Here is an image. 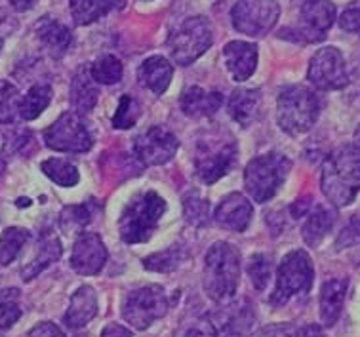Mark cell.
Listing matches in <instances>:
<instances>
[{"label": "cell", "instance_id": "6da1fadb", "mask_svg": "<svg viewBox=\"0 0 360 337\" xmlns=\"http://www.w3.org/2000/svg\"><path fill=\"white\" fill-rule=\"evenodd\" d=\"M360 191V147L341 145L322 166V193L334 206H349Z\"/></svg>", "mask_w": 360, "mask_h": 337}, {"label": "cell", "instance_id": "7a4b0ae2", "mask_svg": "<svg viewBox=\"0 0 360 337\" xmlns=\"http://www.w3.org/2000/svg\"><path fill=\"white\" fill-rule=\"evenodd\" d=\"M240 282V252L229 242H216L204 261V292L216 303H229Z\"/></svg>", "mask_w": 360, "mask_h": 337}, {"label": "cell", "instance_id": "3957f363", "mask_svg": "<svg viewBox=\"0 0 360 337\" xmlns=\"http://www.w3.org/2000/svg\"><path fill=\"white\" fill-rule=\"evenodd\" d=\"M321 99L305 86H288L276 101V118L281 128L290 136L307 134L319 120Z\"/></svg>", "mask_w": 360, "mask_h": 337}, {"label": "cell", "instance_id": "277c9868", "mask_svg": "<svg viewBox=\"0 0 360 337\" xmlns=\"http://www.w3.org/2000/svg\"><path fill=\"white\" fill-rule=\"evenodd\" d=\"M166 212V201L155 191L143 193L128 204L118 221L120 239L126 244H141L151 239L157 231L158 221Z\"/></svg>", "mask_w": 360, "mask_h": 337}, {"label": "cell", "instance_id": "5b68a950", "mask_svg": "<svg viewBox=\"0 0 360 337\" xmlns=\"http://www.w3.org/2000/svg\"><path fill=\"white\" fill-rule=\"evenodd\" d=\"M290 170L292 160L281 153L256 156L244 170V187L257 204H265L276 195L282 183L286 182Z\"/></svg>", "mask_w": 360, "mask_h": 337}, {"label": "cell", "instance_id": "8992f818", "mask_svg": "<svg viewBox=\"0 0 360 337\" xmlns=\"http://www.w3.org/2000/svg\"><path fill=\"white\" fill-rule=\"evenodd\" d=\"M314 267L307 252L294 250L282 260L276 272V288L271 295V303L284 305L295 295H307L313 288Z\"/></svg>", "mask_w": 360, "mask_h": 337}, {"label": "cell", "instance_id": "52a82bcc", "mask_svg": "<svg viewBox=\"0 0 360 337\" xmlns=\"http://www.w3.org/2000/svg\"><path fill=\"white\" fill-rule=\"evenodd\" d=\"M236 158V143L233 137L223 134L200 137L197 143V156H195V172L198 179L206 185L216 183L219 177L227 174Z\"/></svg>", "mask_w": 360, "mask_h": 337}, {"label": "cell", "instance_id": "ba28073f", "mask_svg": "<svg viewBox=\"0 0 360 337\" xmlns=\"http://www.w3.org/2000/svg\"><path fill=\"white\" fill-rule=\"evenodd\" d=\"M214 42V29L204 15L187 18L168 40V48L177 65L189 67Z\"/></svg>", "mask_w": 360, "mask_h": 337}, {"label": "cell", "instance_id": "9c48e42d", "mask_svg": "<svg viewBox=\"0 0 360 337\" xmlns=\"http://www.w3.org/2000/svg\"><path fill=\"white\" fill-rule=\"evenodd\" d=\"M168 312V298L162 286H143L126 298L122 317L131 328L147 330L153 322H157Z\"/></svg>", "mask_w": 360, "mask_h": 337}, {"label": "cell", "instance_id": "30bf717a", "mask_svg": "<svg viewBox=\"0 0 360 337\" xmlns=\"http://www.w3.org/2000/svg\"><path fill=\"white\" fill-rule=\"evenodd\" d=\"M281 15L278 0H236L231 21L238 33L248 37L267 34Z\"/></svg>", "mask_w": 360, "mask_h": 337}, {"label": "cell", "instance_id": "8fae6325", "mask_svg": "<svg viewBox=\"0 0 360 337\" xmlns=\"http://www.w3.org/2000/svg\"><path fill=\"white\" fill-rule=\"evenodd\" d=\"M44 143L59 153H86L92 149L94 136L82 117L75 110H69L44 130Z\"/></svg>", "mask_w": 360, "mask_h": 337}, {"label": "cell", "instance_id": "7c38bea8", "mask_svg": "<svg viewBox=\"0 0 360 337\" xmlns=\"http://www.w3.org/2000/svg\"><path fill=\"white\" fill-rule=\"evenodd\" d=\"M307 77L319 90H341L349 84L343 56L334 46H326L314 53L309 63Z\"/></svg>", "mask_w": 360, "mask_h": 337}, {"label": "cell", "instance_id": "4fadbf2b", "mask_svg": "<svg viewBox=\"0 0 360 337\" xmlns=\"http://www.w3.org/2000/svg\"><path fill=\"white\" fill-rule=\"evenodd\" d=\"M179 149V141L172 132L153 126L134 141V155L145 166H162L170 163Z\"/></svg>", "mask_w": 360, "mask_h": 337}, {"label": "cell", "instance_id": "5bb4252c", "mask_svg": "<svg viewBox=\"0 0 360 337\" xmlns=\"http://www.w3.org/2000/svg\"><path fill=\"white\" fill-rule=\"evenodd\" d=\"M107 248L98 233L82 231L80 236L75 240L71 253V269L82 276H94L101 272L107 263Z\"/></svg>", "mask_w": 360, "mask_h": 337}, {"label": "cell", "instance_id": "9a60e30c", "mask_svg": "<svg viewBox=\"0 0 360 337\" xmlns=\"http://www.w3.org/2000/svg\"><path fill=\"white\" fill-rule=\"evenodd\" d=\"M335 21V6L330 0H305L300 10V31L307 42H321Z\"/></svg>", "mask_w": 360, "mask_h": 337}, {"label": "cell", "instance_id": "2e32d148", "mask_svg": "<svg viewBox=\"0 0 360 337\" xmlns=\"http://www.w3.org/2000/svg\"><path fill=\"white\" fill-rule=\"evenodd\" d=\"M252 214H254L252 202L240 193H231L219 202L214 217L219 227L233 231V233H243L248 229Z\"/></svg>", "mask_w": 360, "mask_h": 337}, {"label": "cell", "instance_id": "e0dca14e", "mask_svg": "<svg viewBox=\"0 0 360 337\" xmlns=\"http://www.w3.org/2000/svg\"><path fill=\"white\" fill-rule=\"evenodd\" d=\"M223 58L227 71L236 82L248 80L257 65V46L244 42V40H231L223 48Z\"/></svg>", "mask_w": 360, "mask_h": 337}, {"label": "cell", "instance_id": "ac0fdd59", "mask_svg": "<svg viewBox=\"0 0 360 337\" xmlns=\"http://www.w3.org/2000/svg\"><path fill=\"white\" fill-rule=\"evenodd\" d=\"M223 96L219 91H206L200 86H189L179 98V107L191 118L216 115L221 109Z\"/></svg>", "mask_w": 360, "mask_h": 337}, {"label": "cell", "instance_id": "d6986e66", "mask_svg": "<svg viewBox=\"0 0 360 337\" xmlns=\"http://www.w3.org/2000/svg\"><path fill=\"white\" fill-rule=\"evenodd\" d=\"M172 77H174V67L162 56H153V58L145 59L138 69V78L141 86L151 90L155 96H162L164 91L168 90Z\"/></svg>", "mask_w": 360, "mask_h": 337}, {"label": "cell", "instance_id": "ffe728a7", "mask_svg": "<svg viewBox=\"0 0 360 337\" xmlns=\"http://www.w3.org/2000/svg\"><path fill=\"white\" fill-rule=\"evenodd\" d=\"M96 314H98V295L92 286H80L79 290L72 293L71 305L65 314V324L71 330H80Z\"/></svg>", "mask_w": 360, "mask_h": 337}, {"label": "cell", "instance_id": "44dd1931", "mask_svg": "<svg viewBox=\"0 0 360 337\" xmlns=\"http://www.w3.org/2000/svg\"><path fill=\"white\" fill-rule=\"evenodd\" d=\"M347 279H330L321 288V320L326 328L338 322L343 309V301L347 295Z\"/></svg>", "mask_w": 360, "mask_h": 337}, {"label": "cell", "instance_id": "7402d4cb", "mask_svg": "<svg viewBox=\"0 0 360 337\" xmlns=\"http://www.w3.org/2000/svg\"><path fill=\"white\" fill-rule=\"evenodd\" d=\"M227 109L235 122L248 128L252 122H256L259 109H262V91L248 90V88L235 90L227 101Z\"/></svg>", "mask_w": 360, "mask_h": 337}, {"label": "cell", "instance_id": "603a6c76", "mask_svg": "<svg viewBox=\"0 0 360 337\" xmlns=\"http://www.w3.org/2000/svg\"><path fill=\"white\" fill-rule=\"evenodd\" d=\"M34 31L39 34L40 42L46 46V50L53 58H63L67 50L71 48L72 34L69 27L63 25L61 21L53 20V18H42L34 27Z\"/></svg>", "mask_w": 360, "mask_h": 337}, {"label": "cell", "instance_id": "cb8c5ba5", "mask_svg": "<svg viewBox=\"0 0 360 337\" xmlns=\"http://www.w3.org/2000/svg\"><path fill=\"white\" fill-rule=\"evenodd\" d=\"M99 88L88 67H80L71 82V105L77 115H86L98 103Z\"/></svg>", "mask_w": 360, "mask_h": 337}, {"label": "cell", "instance_id": "d4e9b609", "mask_svg": "<svg viewBox=\"0 0 360 337\" xmlns=\"http://www.w3.org/2000/svg\"><path fill=\"white\" fill-rule=\"evenodd\" d=\"M61 252H63V248H61V242H59L58 236L52 233L44 234V239H40L39 250H37V255L33 257V261L27 267H23V271H21L23 280L29 282V280L37 279L48 265H52L53 261H58L61 257Z\"/></svg>", "mask_w": 360, "mask_h": 337}, {"label": "cell", "instance_id": "484cf974", "mask_svg": "<svg viewBox=\"0 0 360 337\" xmlns=\"http://www.w3.org/2000/svg\"><path fill=\"white\" fill-rule=\"evenodd\" d=\"M334 227V214L324 206H316L307 215V220L302 227V236L305 244L311 248H316L321 244L324 236H326Z\"/></svg>", "mask_w": 360, "mask_h": 337}, {"label": "cell", "instance_id": "4316f807", "mask_svg": "<svg viewBox=\"0 0 360 337\" xmlns=\"http://www.w3.org/2000/svg\"><path fill=\"white\" fill-rule=\"evenodd\" d=\"M120 0H69L71 15L75 23L79 25H90L105 13H109L112 8L118 6Z\"/></svg>", "mask_w": 360, "mask_h": 337}, {"label": "cell", "instance_id": "83f0119b", "mask_svg": "<svg viewBox=\"0 0 360 337\" xmlns=\"http://www.w3.org/2000/svg\"><path fill=\"white\" fill-rule=\"evenodd\" d=\"M52 88L48 84H34L20 101V117L23 120H34L52 101Z\"/></svg>", "mask_w": 360, "mask_h": 337}, {"label": "cell", "instance_id": "f1b7e54d", "mask_svg": "<svg viewBox=\"0 0 360 337\" xmlns=\"http://www.w3.org/2000/svg\"><path fill=\"white\" fill-rule=\"evenodd\" d=\"M96 210H98V206L94 204V201L84 202V204H77V206H67L61 212V217H59L61 231H65V233L82 231L92 221Z\"/></svg>", "mask_w": 360, "mask_h": 337}, {"label": "cell", "instance_id": "f546056e", "mask_svg": "<svg viewBox=\"0 0 360 337\" xmlns=\"http://www.w3.org/2000/svg\"><path fill=\"white\" fill-rule=\"evenodd\" d=\"M31 239V233L27 229L21 227H10L6 229L2 236H0V265H10L18 253L21 252V248L25 246Z\"/></svg>", "mask_w": 360, "mask_h": 337}, {"label": "cell", "instance_id": "4dcf8cb0", "mask_svg": "<svg viewBox=\"0 0 360 337\" xmlns=\"http://www.w3.org/2000/svg\"><path fill=\"white\" fill-rule=\"evenodd\" d=\"M40 168L53 183H58L59 187H75L80 179L77 166H72L63 158H48L40 164Z\"/></svg>", "mask_w": 360, "mask_h": 337}, {"label": "cell", "instance_id": "1f68e13d", "mask_svg": "<svg viewBox=\"0 0 360 337\" xmlns=\"http://www.w3.org/2000/svg\"><path fill=\"white\" fill-rule=\"evenodd\" d=\"M88 69H90V75L98 84H117V82H120L122 72H124L120 59L111 56V53L96 59Z\"/></svg>", "mask_w": 360, "mask_h": 337}, {"label": "cell", "instance_id": "d6a6232c", "mask_svg": "<svg viewBox=\"0 0 360 337\" xmlns=\"http://www.w3.org/2000/svg\"><path fill=\"white\" fill-rule=\"evenodd\" d=\"M20 318V290L15 288L0 290V331L10 330Z\"/></svg>", "mask_w": 360, "mask_h": 337}, {"label": "cell", "instance_id": "836d02e7", "mask_svg": "<svg viewBox=\"0 0 360 337\" xmlns=\"http://www.w3.org/2000/svg\"><path fill=\"white\" fill-rule=\"evenodd\" d=\"M185 260V250L179 246H172L164 252H157L149 255L143 261V265L147 271L155 272H172L176 271L177 267L181 265Z\"/></svg>", "mask_w": 360, "mask_h": 337}, {"label": "cell", "instance_id": "e575fe53", "mask_svg": "<svg viewBox=\"0 0 360 337\" xmlns=\"http://www.w3.org/2000/svg\"><path fill=\"white\" fill-rule=\"evenodd\" d=\"M184 215L193 227H204L210 221V202L197 191H191L184 196Z\"/></svg>", "mask_w": 360, "mask_h": 337}, {"label": "cell", "instance_id": "d590c367", "mask_svg": "<svg viewBox=\"0 0 360 337\" xmlns=\"http://www.w3.org/2000/svg\"><path fill=\"white\" fill-rule=\"evenodd\" d=\"M252 326H254V314L250 307H236V311L223 322V337H248Z\"/></svg>", "mask_w": 360, "mask_h": 337}, {"label": "cell", "instance_id": "8d00e7d4", "mask_svg": "<svg viewBox=\"0 0 360 337\" xmlns=\"http://www.w3.org/2000/svg\"><path fill=\"white\" fill-rule=\"evenodd\" d=\"M20 90L13 84L0 80V124H12L20 115Z\"/></svg>", "mask_w": 360, "mask_h": 337}, {"label": "cell", "instance_id": "74e56055", "mask_svg": "<svg viewBox=\"0 0 360 337\" xmlns=\"http://www.w3.org/2000/svg\"><path fill=\"white\" fill-rule=\"evenodd\" d=\"M139 115H141L139 103L126 94L118 101V109L115 113V117H112V126L118 128V130H128L131 126H136Z\"/></svg>", "mask_w": 360, "mask_h": 337}, {"label": "cell", "instance_id": "f35d334b", "mask_svg": "<svg viewBox=\"0 0 360 337\" xmlns=\"http://www.w3.org/2000/svg\"><path fill=\"white\" fill-rule=\"evenodd\" d=\"M271 272H273V265H271L269 255H265V253L252 255V260L248 263V274L257 292H263L267 288L269 280H271Z\"/></svg>", "mask_w": 360, "mask_h": 337}, {"label": "cell", "instance_id": "ab89813d", "mask_svg": "<svg viewBox=\"0 0 360 337\" xmlns=\"http://www.w3.org/2000/svg\"><path fill=\"white\" fill-rule=\"evenodd\" d=\"M340 27L347 33H354L360 37V2L349 6L345 12L340 15Z\"/></svg>", "mask_w": 360, "mask_h": 337}, {"label": "cell", "instance_id": "60d3db41", "mask_svg": "<svg viewBox=\"0 0 360 337\" xmlns=\"http://www.w3.org/2000/svg\"><path fill=\"white\" fill-rule=\"evenodd\" d=\"M29 337H65V333L52 322H42L29 331Z\"/></svg>", "mask_w": 360, "mask_h": 337}, {"label": "cell", "instance_id": "b9f144b4", "mask_svg": "<svg viewBox=\"0 0 360 337\" xmlns=\"http://www.w3.org/2000/svg\"><path fill=\"white\" fill-rule=\"evenodd\" d=\"M216 333L217 331L214 324H212V320H208V322H202L197 328H191L184 337H216Z\"/></svg>", "mask_w": 360, "mask_h": 337}, {"label": "cell", "instance_id": "7bdbcfd3", "mask_svg": "<svg viewBox=\"0 0 360 337\" xmlns=\"http://www.w3.org/2000/svg\"><path fill=\"white\" fill-rule=\"evenodd\" d=\"M292 337H326V336H324V331H322L321 326L309 324V326H303L302 330L295 331Z\"/></svg>", "mask_w": 360, "mask_h": 337}, {"label": "cell", "instance_id": "ee69618b", "mask_svg": "<svg viewBox=\"0 0 360 337\" xmlns=\"http://www.w3.org/2000/svg\"><path fill=\"white\" fill-rule=\"evenodd\" d=\"M101 337H130V331L118 324H109L103 330Z\"/></svg>", "mask_w": 360, "mask_h": 337}, {"label": "cell", "instance_id": "f6af8a7d", "mask_svg": "<svg viewBox=\"0 0 360 337\" xmlns=\"http://www.w3.org/2000/svg\"><path fill=\"white\" fill-rule=\"evenodd\" d=\"M286 336H288V330H286V328H281V326L265 328V330L259 333V337H286Z\"/></svg>", "mask_w": 360, "mask_h": 337}, {"label": "cell", "instance_id": "bcb514c9", "mask_svg": "<svg viewBox=\"0 0 360 337\" xmlns=\"http://www.w3.org/2000/svg\"><path fill=\"white\" fill-rule=\"evenodd\" d=\"M12 2V6L18 10V12H27V10H31L34 6V2L37 0H10Z\"/></svg>", "mask_w": 360, "mask_h": 337}, {"label": "cell", "instance_id": "7dc6e473", "mask_svg": "<svg viewBox=\"0 0 360 337\" xmlns=\"http://www.w3.org/2000/svg\"><path fill=\"white\" fill-rule=\"evenodd\" d=\"M354 145H356V147H360V126H359V130L354 132Z\"/></svg>", "mask_w": 360, "mask_h": 337}, {"label": "cell", "instance_id": "c3c4849f", "mask_svg": "<svg viewBox=\"0 0 360 337\" xmlns=\"http://www.w3.org/2000/svg\"><path fill=\"white\" fill-rule=\"evenodd\" d=\"M4 18H6V13H4V10H2V8H0V23H2V21H4Z\"/></svg>", "mask_w": 360, "mask_h": 337}, {"label": "cell", "instance_id": "681fc988", "mask_svg": "<svg viewBox=\"0 0 360 337\" xmlns=\"http://www.w3.org/2000/svg\"><path fill=\"white\" fill-rule=\"evenodd\" d=\"M356 80H359V84H360V65L359 69H356Z\"/></svg>", "mask_w": 360, "mask_h": 337}, {"label": "cell", "instance_id": "f907efd6", "mask_svg": "<svg viewBox=\"0 0 360 337\" xmlns=\"http://www.w3.org/2000/svg\"><path fill=\"white\" fill-rule=\"evenodd\" d=\"M2 170H4V166H2V163H0V174H2Z\"/></svg>", "mask_w": 360, "mask_h": 337}, {"label": "cell", "instance_id": "816d5d0a", "mask_svg": "<svg viewBox=\"0 0 360 337\" xmlns=\"http://www.w3.org/2000/svg\"><path fill=\"white\" fill-rule=\"evenodd\" d=\"M0 50H2V40H0Z\"/></svg>", "mask_w": 360, "mask_h": 337}]
</instances>
